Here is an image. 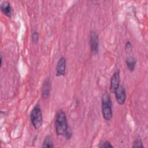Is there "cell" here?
I'll use <instances>...</instances> for the list:
<instances>
[{"instance_id": "obj_1", "label": "cell", "mask_w": 148, "mask_h": 148, "mask_svg": "<svg viewBox=\"0 0 148 148\" xmlns=\"http://www.w3.org/2000/svg\"><path fill=\"white\" fill-rule=\"evenodd\" d=\"M54 126L56 133L58 135H65L69 127L66 114L64 112L61 110L57 113Z\"/></svg>"}, {"instance_id": "obj_2", "label": "cell", "mask_w": 148, "mask_h": 148, "mask_svg": "<svg viewBox=\"0 0 148 148\" xmlns=\"http://www.w3.org/2000/svg\"><path fill=\"white\" fill-rule=\"evenodd\" d=\"M102 112L105 120L109 121L113 116L112 103L110 95L105 92L102 97Z\"/></svg>"}, {"instance_id": "obj_3", "label": "cell", "mask_w": 148, "mask_h": 148, "mask_svg": "<svg viewBox=\"0 0 148 148\" xmlns=\"http://www.w3.org/2000/svg\"><path fill=\"white\" fill-rule=\"evenodd\" d=\"M30 120L32 125L36 130L39 129L42 126L43 117L40 106L38 103L36 104L32 109L30 113Z\"/></svg>"}, {"instance_id": "obj_4", "label": "cell", "mask_w": 148, "mask_h": 148, "mask_svg": "<svg viewBox=\"0 0 148 148\" xmlns=\"http://www.w3.org/2000/svg\"><path fill=\"white\" fill-rule=\"evenodd\" d=\"M90 45L92 53L97 54L99 51V39L95 32L92 31L90 34Z\"/></svg>"}, {"instance_id": "obj_5", "label": "cell", "mask_w": 148, "mask_h": 148, "mask_svg": "<svg viewBox=\"0 0 148 148\" xmlns=\"http://www.w3.org/2000/svg\"><path fill=\"white\" fill-rule=\"evenodd\" d=\"M120 72L117 69L113 74L110 79V91L112 93H115L116 90L120 85Z\"/></svg>"}, {"instance_id": "obj_6", "label": "cell", "mask_w": 148, "mask_h": 148, "mask_svg": "<svg viewBox=\"0 0 148 148\" xmlns=\"http://www.w3.org/2000/svg\"><path fill=\"white\" fill-rule=\"evenodd\" d=\"M115 96L119 104L123 105L125 103L126 99V91L123 86L119 85L115 92Z\"/></svg>"}, {"instance_id": "obj_7", "label": "cell", "mask_w": 148, "mask_h": 148, "mask_svg": "<svg viewBox=\"0 0 148 148\" xmlns=\"http://www.w3.org/2000/svg\"><path fill=\"white\" fill-rule=\"evenodd\" d=\"M66 59L62 57H61L56 66V76H64L65 74V70H66Z\"/></svg>"}, {"instance_id": "obj_8", "label": "cell", "mask_w": 148, "mask_h": 148, "mask_svg": "<svg viewBox=\"0 0 148 148\" xmlns=\"http://www.w3.org/2000/svg\"><path fill=\"white\" fill-rule=\"evenodd\" d=\"M51 88V83L50 79L47 78L44 81L42 87V96L43 98L46 99L49 97Z\"/></svg>"}, {"instance_id": "obj_9", "label": "cell", "mask_w": 148, "mask_h": 148, "mask_svg": "<svg viewBox=\"0 0 148 148\" xmlns=\"http://www.w3.org/2000/svg\"><path fill=\"white\" fill-rule=\"evenodd\" d=\"M1 10L5 16L9 17H12L13 14V9L9 2H3L1 5Z\"/></svg>"}, {"instance_id": "obj_10", "label": "cell", "mask_w": 148, "mask_h": 148, "mask_svg": "<svg viewBox=\"0 0 148 148\" xmlns=\"http://www.w3.org/2000/svg\"><path fill=\"white\" fill-rule=\"evenodd\" d=\"M125 62L128 70L131 72H133L135 70L136 66V60L134 57H130L126 59Z\"/></svg>"}, {"instance_id": "obj_11", "label": "cell", "mask_w": 148, "mask_h": 148, "mask_svg": "<svg viewBox=\"0 0 148 148\" xmlns=\"http://www.w3.org/2000/svg\"><path fill=\"white\" fill-rule=\"evenodd\" d=\"M42 147H49V148L54 147L53 143V139H52V138L51 136L48 135L45 138V139L43 142Z\"/></svg>"}, {"instance_id": "obj_12", "label": "cell", "mask_w": 148, "mask_h": 148, "mask_svg": "<svg viewBox=\"0 0 148 148\" xmlns=\"http://www.w3.org/2000/svg\"><path fill=\"white\" fill-rule=\"evenodd\" d=\"M99 147H103V148H110V147H113V146L108 140H105V141H102L98 146Z\"/></svg>"}, {"instance_id": "obj_13", "label": "cell", "mask_w": 148, "mask_h": 148, "mask_svg": "<svg viewBox=\"0 0 148 148\" xmlns=\"http://www.w3.org/2000/svg\"><path fill=\"white\" fill-rule=\"evenodd\" d=\"M132 147H143L142 142L139 139H136L133 143Z\"/></svg>"}, {"instance_id": "obj_14", "label": "cell", "mask_w": 148, "mask_h": 148, "mask_svg": "<svg viewBox=\"0 0 148 148\" xmlns=\"http://www.w3.org/2000/svg\"><path fill=\"white\" fill-rule=\"evenodd\" d=\"M39 39V34L37 32L34 31L32 35V40L34 43H37Z\"/></svg>"}, {"instance_id": "obj_15", "label": "cell", "mask_w": 148, "mask_h": 148, "mask_svg": "<svg viewBox=\"0 0 148 148\" xmlns=\"http://www.w3.org/2000/svg\"><path fill=\"white\" fill-rule=\"evenodd\" d=\"M72 131H71V130L69 128L68 129V130L66 131V133H65L64 136H65L67 139H70L72 137Z\"/></svg>"}, {"instance_id": "obj_16", "label": "cell", "mask_w": 148, "mask_h": 148, "mask_svg": "<svg viewBox=\"0 0 148 148\" xmlns=\"http://www.w3.org/2000/svg\"><path fill=\"white\" fill-rule=\"evenodd\" d=\"M132 45L130 42L128 41L125 46V50L126 51H131L132 50Z\"/></svg>"}, {"instance_id": "obj_17", "label": "cell", "mask_w": 148, "mask_h": 148, "mask_svg": "<svg viewBox=\"0 0 148 148\" xmlns=\"http://www.w3.org/2000/svg\"><path fill=\"white\" fill-rule=\"evenodd\" d=\"M2 56L1 55V65H2Z\"/></svg>"}]
</instances>
